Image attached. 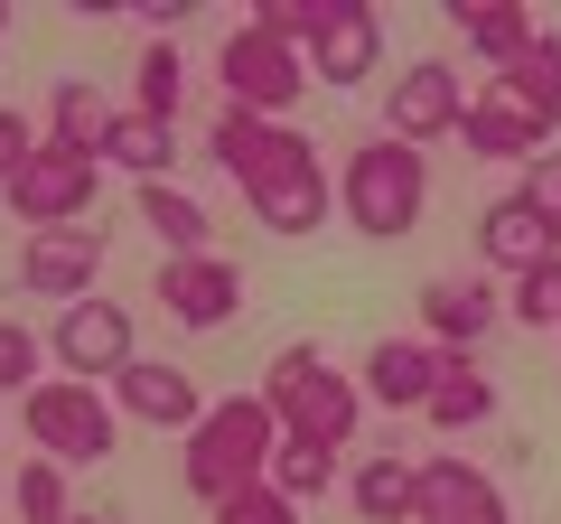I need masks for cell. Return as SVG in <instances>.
Listing matches in <instances>:
<instances>
[{
	"label": "cell",
	"instance_id": "1",
	"mask_svg": "<svg viewBox=\"0 0 561 524\" xmlns=\"http://www.w3.org/2000/svg\"><path fill=\"white\" fill-rule=\"evenodd\" d=\"M272 449H280L272 403H262V394H225V403H206V422L179 441V468H187V487H197L206 505H225V497H243V487L272 478Z\"/></svg>",
	"mask_w": 561,
	"mask_h": 524
},
{
	"label": "cell",
	"instance_id": "2",
	"mask_svg": "<svg viewBox=\"0 0 561 524\" xmlns=\"http://www.w3.org/2000/svg\"><path fill=\"white\" fill-rule=\"evenodd\" d=\"M421 206H431V160H421L412 141H365V150H346V169H337V216L356 225L365 243H402L421 225Z\"/></svg>",
	"mask_w": 561,
	"mask_h": 524
},
{
	"label": "cell",
	"instance_id": "3",
	"mask_svg": "<svg viewBox=\"0 0 561 524\" xmlns=\"http://www.w3.org/2000/svg\"><path fill=\"white\" fill-rule=\"evenodd\" d=\"M262 403H272V422L290 431V441L346 449V441H356V422H365V384L337 375L319 346H280V356L262 365Z\"/></svg>",
	"mask_w": 561,
	"mask_h": 524
},
{
	"label": "cell",
	"instance_id": "4",
	"mask_svg": "<svg viewBox=\"0 0 561 524\" xmlns=\"http://www.w3.org/2000/svg\"><path fill=\"white\" fill-rule=\"evenodd\" d=\"M243 206H253V225L262 235H319L328 216H337V179L319 169V141H300L290 122H280V141H272V160L253 169V187H243Z\"/></svg>",
	"mask_w": 561,
	"mask_h": 524
},
{
	"label": "cell",
	"instance_id": "5",
	"mask_svg": "<svg viewBox=\"0 0 561 524\" xmlns=\"http://www.w3.org/2000/svg\"><path fill=\"white\" fill-rule=\"evenodd\" d=\"M20 422H28V441L47 449V459H113V441H122V412H113V394H103V384H38V394H28L20 403Z\"/></svg>",
	"mask_w": 561,
	"mask_h": 524
},
{
	"label": "cell",
	"instance_id": "6",
	"mask_svg": "<svg viewBox=\"0 0 561 524\" xmlns=\"http://www.w3.org/2000/svg\"><path fill=\"white\" fill-rule=\"evenodd\" d=\"M0 197H10V216H20L28 235L84 225V216H94V197H103V160H84V150H66V141H38V160L0 187Z\"/></svg>",
	"mask_w": 561,
	"mask_h": 524
},
{
	"label": "cell",
	"instance_id": "7",
	"mask_svg": "<svg viewBox=\"0 0 561 524\" xmlns=\"http://www.w3.org/2000/svg\"><path fill=\"white\" fill-rule=\"evenodd\" d=\"M216 76H225V103H243V113H262V122H280L290 103L309 94V57L280 47V38H262L253 20L216 47Z\"/></svg>",
	"mask_w": 561,
	"mask_h": 524
},
{
	"label": "cell",
	"instance_id": "8",
	"mask_svg": "<svg viewBox=\"0 0 561 524\" xmlns=\"http://www.w3.org/2000/svg\"><path fill=\"white\" fill-rule=\"evenodd\" d=\"M47 356L66 365L76 384H113L122 365H140V338H131V309L122 300H76V309H57V338H47Z\"/></svg>",
	"mask_w": 561,
	"mask_h": 524
},
{
	"label": "cell",
	"instance_id": "9",
	"mask_svg": "<svg viewBox=\"0 0 561 524\" xmlns=\"http://www.w3.org/2000/svg\"><path fill=\"white\" fill-rule=\"evenodd\" d=\"M383 113H393V141H440V132H459L468 122V84L449 57H412L393 84H383Z\"/></svg>",
	"mask_w": 561,
	"mask_h": 524
},
{
	"label": "cell",
	"instance_id": "10",
	"mask_svg": "<svg viewBox=\"0 0 561 524\" xmlns=\"http://www.w3.org/2000/svg\"><path fill=\"white\" fill-rule=\"evenodd\" d=\"M113 412L122 422H150V431H197L206 422V394H197V375L187 365H169V356H140V365H122L113 375Z\"/></svg>",
	"mask_w": 561,
	"mask_h": 524
},
{
	"label": "cell",
	"instance_id": "11",
	"mask_svg": "<svg viewBox=\"0 0 561 524\" xmlns=\"http://www.w3.org/2000/svg\"><path fill=\"white\" fill-rule=\"evenodd\" d=\"M94 272H103V235L94 225H57V235H28L20 243V282L38 300H94Z\"/></svg>",
	"mask_w": 561,
	"mask_h": 524
},
{
	"label": "cell",
	"instance_id": "12",
	"mask_svg": "<svg viewBox=\"0 0 561 524\" xmlns=\"http://www.w3.org/2000/svg\"><path fill=\"white\" fill-rule=\"evenodd\" d=\"M505 319V300L486 282H459V272H440V282H421V338L440 346V356H478V338Z\"/></svg>",
	"mask_w": 561,
	"mask_h": 524
},
{
	"label": "cell",
	"instance_id": "13",
	"mask_svg": "<svg viewBox=\"0 0 561 524\" xmlns=\"http://www.w3.org/2000/svg\"><path fill=\"white\" fill-rule=\"evenodd\" d=\"M383 57V20L365 0H328L319 38H309V84H365Z\"/></svg>",
	"mask_w": 561,
	"mask_h": 524
},
{
	"label": "cell",
	"instance_id": "14",
	"mask_svg": "<svg viewBox=\"0 0 561 524\" xmlns=\"http://www.w3.org/2000/svg\"><path fill=\"white\" fill-rule=\"evenodd\" d=\"M160 300H169V319L179 328H225L243 309V282H234V262H216V253H187V262H169L160 253Z\"/></svg>",
	"mask_w": 561,
	"mask_h": 524
},
{
	"label": "cell",
	"instance_id": "15",
	"mask_svg": "<svg viewBox=\"0 0 561 524\" xmlns=\"http://www.w3.org/2000/svg\"><path fill=\"white\" fill-rule=\"evenodd\" d=\"M365 403L383 412H431V384H440V346L431 338H383L375 356H365Z\"/></svg>",
	"mask_w": 561,
	"mask_h": 524
},
{
	"label": "cell",
	"instance_id": "16",
	"mask_svg": "<svg viewBox=\"0 0 561 524\" xmlns=\"http://www.w3.org/2000/svg\"><path fill=\"white\" fill-rule=\"evenodd\" d=\"M478 253L496 262V272H534V262H552V253H561V235L515 197V187H505V197L478 216Z\"/></svg>",
	"mask_w": 561,
	"mask_h": 524
},
{
	"label": "cell",
	"instance_id": "17",
	"mask_svg": "<svg viewBox=\"0 0 561 524\" xmlns=\"http://www.w3.org/2000/svg\"><path fill=\"white\" fill-rule=\"evenodd\" d=\"M459 141H468V160H524V169H534L542 150H552V132H542V122H524L505 94H468Z\"/></svg>",
	"mask_w": 561,
	"mask_h": 524
},
{
	"label": "cell",
	"instance_id": "18",
	"mask_svg": "<svg viewBox=\"0 0 561 524\" xmlns=\"http://www.w3.org/2000/svg\"><path fill=\"white\" fill-rule=\"evenodd\" d=\"M496 94L515 103L524 122H542V132H561V29H542L534 47H524L515 66L496 76Z\"/></svg>",
	"mask_w": 561,
	"mask_h": 524
},
{
	"label": "cell",
	"instance_id": "19",
	"mask_svg": "<svg viewBox=\"0 0 561 524\" xmlns=\"http://www.w3.org/2000/svg\"><path fill=\"white\" fill-rule=\"evenodd\" d=\"M449 20H459V38L478 47V57L496 66V76H505V66H515L524 47L542 38V20H534V10H524V0H459Z\"/></svg>",
	"mask_w": 561,
	"mask_h": 524
},
{
	"label": "cell",
	"instance_id": "20",
	"mask_svg": "<svg viewBox=\"0 0 561 524\" xmlns=\"http://www.w3.org/2000/svg\"><path fill=\"white\" fill-rule=\"evenodd\" d=\"M346 497H356V515H365V524H412V505H421V459H402V449H383V459H356Z\"/></svg>",
	"mask_w": 561,
	"mask_h": 524
},
{
	"label": "cell",
	"instance_id": "21",
	"mask_svg": "<svg viewBox=\"0 0 561 524\" xmlns=\"http://www.w3.org/2000/svg\"><path fill=\"white\" fill-rule=\"evenodd\" d=\"M478 505H496V478H486V468H468V459H421V505H412V524H468Z\"/></svg>",
	"mask_w": 561,
	"mask_h": 524
},
{
	"label": "cell",
	"instance_id": "22",
	"mask_svg": "<svg viewBox=\"0 0 561 524\" xmlns=\"http://www.w3.org/2000/svg\"><path fill=\"white\" fill-rule=\"evenodd\" d=\"M169 160H179V122H150L131 103V113H113V132H103V169H131L140 187L169 179Z\"/></svg>",
	"mask_w": 561,
	"mask_h": 524
},
{
	"label": "cell",
	"instance_id": "23",
	"mask_svg": "<svg viewBox=\"0 0 561 524\" xmlns=\"http://www.w3.org/2000/svg\"><path fill=\"white\" fill-rule=\"evenodd\" d=\"M272 141H280V122L243 113V103H225V113L206 122V160H216V169H225L234 187H253V169L272 160Z\"/></svg>",
	"mask_w": 561,
	"mask_h": 524
},
{
	"label": "cell",
	"instance_id": "24",
	"mask_svg": "<svg viewBox=\"0 0 561 524\" xmlns=\"http://www.w3.org/2000/svg\"><path fill=\"white\" fill-rule=\"evenodd\" d=\"M496 422V384L478 375V356H440V384H431V431H478Z\"/></svg>",
	"mask_w": 561,
	"mask_h": 524
},
{
	"label": "cell",
	"instance_id": "25",
	"mask_svg": "<svg viewBox=\"0 0 561 524\" xmlns=\"http://www.w3.org/2000/svg\"><path fill=\"white\" fill-rule=\"evenodd\" d=\"M140 225H150V235L169 243V262H187V253H206V235H216V225H206V206L187 197L179 179H150V187H140Z\"/></svg>",
	"mask_w": 561,
	"mask_h": 524
},
{
	"label": "cell",
	"instance_id": "26",
	"mask_svg": "<svg viewBox=\"0 0 561 524\" xmlns=\"http://www.w3.org/2000/svg\"><path fill=\"white\" fill-rule=\"evenodd\" d=\"M103 132H113V103H103L84 76H66L57 94H47V141H66V150H84V160H103Z\"/></svg>",
	"mask_w": 561,
	"mask_h": 524
},
{
	"label": "cell",
	"instance_id": "27",
	"mask_svg": "<svg viewBox=\"0 0 561 524\" xmlns=\"http://www.w3.org/2000/svg\"><path fill=\"white\" fill-rule=\"evenodd\" d=\"M328 478H337V449L328 441H290V431H280V449H272V487L290 505H309V497H328Z\"/></svg>",
	"mask_w": 561,
	"mask_h": 524
},
{
	"label": "cell",
	"instance_id": "28",
	"mask_svg": "<svg viewBox=\"0 0 561 524\" xmlns=\"http://www.w3.org/2000/svg\"><path fill=\"white\" fill-rule=\"evenodd\" d=\"M179 103H187V66H179V47H169V38H150V47H140V113H150V122H179Z\"/></svg>",
	"mask_w": 561,
	"mask_h": 524
},
{
	"label": "cell",
	"instance_id": "29",
	"mask_svg": "<svg viewBox=\"0 0 561 524\" xmlns=\"http://www.w3.org/2000/svg\"><path fill=\"white\" fill-rule=\"evenodd\" d=\"M38 384H47V338L28 319H0V394H20V403H28Z\"/></svg>",
	"mask_w": 561,
	"mask_h": 524
},
{
	"label": "cell",
	"instance_id": "30",
	"mask_svg": "<svg viewBox=\"0 0 561 524\" xmlns=\"http://www.w3.org/2000/svg\"><path fill=\"white\" fill-rule=\"evenodd\" d=\"M505 319L552 328V338H561V253H552V262H534V272H515V291H505Z\"/></svg>",
	"mask_w": 561,
	"mask_h": 524
},
{
	"label": "cell",
	"instance_id": "31",
	"mask_svg": "<svg viewBox=\"0 0 561 524\" xmlns=\"http://www.w3.org/2000/svg\"><path fill=\"white\" fill-rule=\"evenodd\" d=\"M20 524H66V468L20 459Z\"/></svg>",
	"mask_w": 561,
	"mask_h": 524
},
{
	"label": "cell",
	"instance_id": "32",
	"mask_svg": "<svg viewBox=\"0 0 561 524\" xmlns=\"http://www.w3.org/2000/svg\"><path fill=\"white\" fill-rule=\"evenodd\" d=\"M216 524H300V505L280 497L272 478H262V487H243V497H225V505H216Z\"/></svg>",
	"mask_w": 561,
	"mask_h": 524
},
{
	"label": "cell",
	"instance_id": "33",
	"mask_svg": "<svg viewBox=\"0 0 561 524\" xmlns=\"http://www.w3.org/2000/svg\"><path fill=\"white\" fill-rule=\"evenodd\" d=\"M28 160H38V122H28V113H20V103H0V187L20 179V169H28Z\"/></svg>",
	"mask_w": 561,
	"mask_h": 524
},
{
	"label": "cell",
	"instance_id": "34",
	"mask_svg": "<svg viewBox=\"0 0 561 524\" xmlns=\"http://www.w3.org/2000/svg\"><path fill=\"white\" fill-rule=\"evenodd\" d=\"M515 197H524V206H534V216L561 235V150H542V160L524 169V187H515Z\"/></svg>",
	"mask_w": 561,
	"mask_h": 524
},
{
	"label": "cell",
	"instance_id": "35",
	"mask_svg": "<svg viewBox=\"0 0 561 524\" xmlns=\"http://www.w3.org/2000/svg\"><path fill=\"white\" fill-rule=\"evenodd\" d=\"M468 524H515V515H505V497H496V505H478V515H468Z\"/></svg>",
	"mask_w": 561,
	"mask_h": 524
},
{
	"label": "cell",
	"instance_id": "36",
	"mask_svg": "<svg viewBox=\"0 0 561 524\" xmlns=\"http://www.w3.org/2000/svg\"><path fill=\"white\" fill-rule=\"evenodd\" d=\"M0 29H10V10H0Z\"/></svg>",
	"mask_w": 561,
	"mask_h": 524
}]
</instances>
